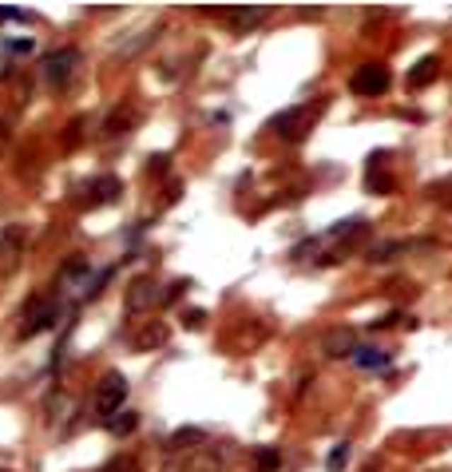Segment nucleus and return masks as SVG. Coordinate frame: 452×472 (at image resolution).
Wrapping results in <instances>:
<instances>
[{"label":"nucleus","instance_id":"f257e3e1","mask_svg":"<svg viewBox=\"0 0 452 472\" xmlns=\"http://www.w3.org/2000/svg\"><path fill=\"white\" fill-rule=\"evenodd\" d=\"M56 322H60V301H56V294H32L28 306H24V330H21V338H36V333L52 330Z\"/></svg>","mask_w":452,"mask_h":472},{"label":"nucleus","instance_id":"6ab92c4d","mask_svg":"<svg viewBox=\"0 0 452 472\" xmlns=\"http://www.w3.org/2000/svg\"><path fill=\"white\" fill-rule=\"evenodd\" d=\"M111 278H115V266H108V270H100V278H95V282H91V286H88V298H100V294H103V286H108Z\"/></svg>","mask_w":452,"mask_h":472},{"label":"nucleus","instance_id":"423d86ee","mask_svg":"<svg viewBox=\"0 0 452 472\" xmlns=\"http://www.w3.org/2000/svg\"><path fill=\"white\" fill-rule=\"evenodd\" d=\"M163 301V294H159V286L151 278H135L131 282V290H127V313H143V310H151V306H159Z\"/></svg>","mask_w":452,"mask_h":472},{"label":"nucleus","instance_id":"ddd939ff","mask_svg":"<svg viewBox=\"0 0 452 472\" xmlns=\"http://www.w3.org/2000/svg\"><path fill=\"white\" fill-rule=\"evenodd\" d=\"M91 270V262L83 258V254H71L68 262H64V270H60V282H83Z\"/></svg>","mask_w":452,"mask_h":472},{"label":"nucleus","instance_id":"f3484780","mask_svg":"<svg viewBox=\"0 0 452 472\" xmlns=\"http://www.w3.org/2000/svg\"><path fill=\"white\" fill-rule=\"evenodd\" d=\"M163 342H167V326H151V330H143L139 338H135L139 350H151V345H163Z\"/></svg>","mask_w":452,"mask_h":472},{"label":"nucleus","instance_id":"bb28decb","mask_svg":"<svg viewBox=\"0 0 452 472\" xmlns=\"http://www.w3.org/2000/svg\"><path fill=\"white\" fill-rule=\"evenodd\" d=\"M202 318H207L202 310H191V313H187V326H191V330H199V326H202Z\"/></svg>","mask_w":452,"mask_h":472},{"label":"nucleus","instance_id":"1a4fd4ad","mask_svg":"<svg viewBox=\"0 0 452 472\" xmlns=\"http://www.w3.org/2000/svg\"><path fill=\"white\" fill-rule=\"evenodd\" d=\"M389 362H393V353L377 350V345H357L353 350V365L357 369H389Z\"/></svg>","mask_w":452,"mask_h":472},{"label":"nucleus","instance_id":"20e7f679","mask_svg":"<svg viewBox=\"0 0 452 472\" xmlns=\"http://www.w3.org/2000/svg\"><path fill=\"white\" fill-rule=\"evenodd\" d=\"M123 401H127V381H123V373H108V377L95 385V409H100L103 417H115Z\"/></svg>","mask_w":452,"mask_h":472},{"label":"nucleus","instance_id":"f8f14e48","mask_svg":"<svg viewBox=\"0 0 452 472\" xmlns=\"http://www.w3.org/2000/svg\"><path fill=\"white\" fill-rule=\"evenodd\" d=\"M353 350H357V342H353L349 330L330 333V338H325V353H330V357H353Z\"/></svg>","mask_w":452,"mask_h":472},{"label":"nucleus","instance_id":"7ed1b4c3","mask_svg":"<svg viewBox=\"0 0 452 472\" xmlns=\"http://www.w3.org/2000/svg\"><path fill=\"white\" fill-rule=\"evenodd\" d=\"M80 48H56L44 60V80L52 84V88H68V80L76 76V68H80Z\"/></svg>","mask_w":452,"mask_h":472},{"label":"nucleus","instance_id":"5701e85b","mask_svg":"<svg viewBox=\"0 0 452 472\" xmlns=\"http://www.w3.org/2000/svg\"><path fill=\"white\" fill-rule=\"evenodd\" d=\"M397 322H409V318H405V313H397V310H393V313H385L381 322H373V330H389V326H397Z\"/></svg>","mask_w":452,"mask_h":472},{"label":"nucleus","instance_id":"4468645a","mask_svg":"<svg viewBox=\"0 0 452 472\" xmlns=\"http://www.w3.org/2000/svg\"><path fill=\"white\" fill-rule=\"evenodd\" d=\"M254 468H258V472H278L282 468V452L270 449V444L254 449Z\"/></svg>","mask_w":452,"mask_h":472},{"label":"nucleus","instance_id":"39448f33","mask_svg":"<svg viewBox=\"0 0 452 472\" xmlns=\"http://www.w3.org/2000/svg\"><path fill=\"white\" fill-rule=\"evenodd\" d=\"M313 115H318V108H313V111L290 108V111H282V115H274V120H270V131H278L282 139H301V135L310 131Z\"/></svg>","mask_w":452,"mask_h":472},{"label":"nucleus","instance_id":"6e6552de","mask_svg":"<svg viewBox=\"0 0 452 472\" xmlns=\"http://www.w3.org/2000/svg\"><path fill=\"white\" fill-rule=\"evenodd\" d=\"M24 251V231L21 226H4L0 234V270H12V262L21 258Z\"/></svg>","mask_w":452,"mask_h":472},{"label":"nucleus","instance_id":"4be33fe9","mask_svg":"<svg viewBox=\"0 0 452 472\" xmlns=\"http://www.w3.org/2000/svg\"><path fill=\"white\" fill-rule=\"evenodd\" d=\"M103 472H139V464H135V461H127V456H120V461H111Z\"/></svg>","mask_w":452,"mask_h":472},{"label":"nucleus","instance_id":"aec40b11","mask_svg":"<svg viewBox=\"0 0 452 472\" xmlns=\"http://www.w3.org/2000/svg\"><path fill=\"white\" fill-rule=\"evenodd\" d=\"M127 123H131V111L123 108L120 115H111V120H108V135H123V127H127Z\"/></svg>","mask_w":452,"mask_h":472},{"label":"nucleus","instance_id":"0eeeda50","mask_svg":"<svg viewBox=\"0 0 452 472\" xmlns=\"http://www.w3.org/2000/svg\"><path fill=\"white\" fill-rule=\"evenodd\" d=\"M88 195H91V207H103V202H115L123 195V183L115 175H95L88 183Z\"/></svg>","mask_w":452,"mask_h":472},{"label":"nucleus","instance_id":"a878e982","mask_svg":"<svg viewBox=\"0 0 452 472\" xmlns=\"http://www.w3.org/2000/svg\"><path fill=\"white\" fill-rule=\"evenodd\" d=\"M167 171V155H155V159H151V175H163Z\"/></svg>","mask_w":452,"mask_h":472},{"label":"nucleus","instance_id":"f03ea898","mask_svg":"<svg viewBox=\"0 0 452 472\" xmlns=\"http://www.w3.org/2000/svg\"><path fill=\"white\" fill-rule=\"evenodd\" d=\"M389 88H393V76H389V68H381V64H361V68L349 76V91L353 96H361V100H369V96H385Z\"/></svg>","mask_w":452,"mask_h":472},{"label":"nucleus","instance_id":"393cba45","mask_svg":"<svg viewBox=\"0 0 452 472\" xmlns=\"http://www.w3.org/2000/svg\"><path fill=\"white\" fill-rule=\"evenodd\" d=\"M8 52H16V56H28V52H32V36H24V40H8Z\"/></svg>","mask_w":452,"mask_h":472},{"label":"nucleus","instance_id":"2eb2a0df","mask_svg":"<svg viewBox=\"0 0 452 472\" xmlns=\"http://www.w3.org/2000/svg\"><path fill=\"white\" fill-rule=\"evenodd\" d=\"M135 425H139V417L135 413H115L108 421V429L115 432V437H127V432H135Z\"/></svg>","mask_w":452,"mask_h":472},{"label":"nucleus","instance_id":"b1692460","mask_svg":"<svg viewBox=\"0 0 452 472\" xmlns=\"http://www.w3.org/2000/svg\"><path fill=\"white\" fill-rule=\"evenodd\" d=\"M4 21H32V12H21V8H0V24Z\"/></svg>","mask_w":452,"mask_h":472},{"label":"nucleus","instance_id":"9b49d317","mask_svg":"<svg viewBox=\"0 0 452 472\" xmlns=\"http://www.w3.org/2000/svg\"><path fill=\"white\" fill-rule=\"evenodd\" d=\"M365 187H369V195H393V175H385L381 171V155H373V163H369V171H365Z\"/></svg>","mask_w":452,"mask_h":472},{"label":"nucleus","instance_id":"a211bd4d","mask_svg":"<svg viewBox=\"0 0 452 472\" xmlns=\"http://www.w3.org/2000/svg\"><path fill=\"white\" fill-rule=\"evenodd\" d=\"M345 464H349V444H333V452H330V461H325V472H342Z\"/></svg>","mask_w":452,"mask_h":472},{"label":"nucleus","instance_id":"dca6fc26","mask_svg":"<svg viewBox=\"0 0 452 472\" xmlns=\"http://www.w3.org/2000/svg\"><path fill=\"white\" fill-rule=\"evenodd\" d=\"M202 441H207V432L202 429H179L171 437V449H191V444H202Z\"/></svg>","mask_w":452,"mask_h":472},{"label":"nucleus","instance_id":"9d476101","mask_svg":"<svg viewBox=\"0 0 452 472\" xmlns=\"http://www.w3.org/2000/svg\"><path fill=\"white\" fill-rule=\"evenodd\" d=\"M436 68H441V60H436V56H424V60H417V64H412V71H409V88H412V91L429 88V84L436 80Z\"/></svg>","mask_w":452,"mask_h":472},{"label":"nucleus","instance_id":"412c9836","mask_svg":"<svg viewBox=\"0 0 452 472\" xmlns=\"http://www.w3.org/2000/svg\"><path fill=\"white\" fill-rule=\"evenodd\" d=\"M262 12H266V8H246V12H231V21L238 24V28H246V24H254V21H258Z\"/></svg>","mask_w":452,"mask_h":472}]
</instances>
